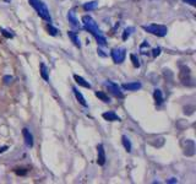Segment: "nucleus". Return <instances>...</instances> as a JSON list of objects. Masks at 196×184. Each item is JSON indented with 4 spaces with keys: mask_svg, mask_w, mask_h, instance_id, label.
Instances as JSON below:
<instances>
[{
    "mask_svg": "<svg viewBox=\"0 0 196 184\" xmlns=\"http://www.w3.org/2000/svg\"><path fill=\"white\" fill-rule=\"evenodd\" d=\"M97 163L99 166H104V163H106V151H104L102 144L97 146Z\"/></svg>",
    "mask_w": 196,
    "mask_h": 184,
    "instance_id": "423d86ee",
    "label": "nucleus"
},
{
    "mask_svg": "<svg viewBox=\"0 0 196 184\" xmlns=\"http://www.w3.org/2000/svg\"><path fill=\"white\" fill-rule=\"evenodd\" d=\"M126 57V49L125 48H114L112 50V58L114 63L116 64H121L125 60Z\"/></svg>",
    "mask_w": 196,
    "mask_h": 184,
    "instance_id": "20e7f679",
    "label": "nucleus"
},
{
    "mask_svg": "<svg viewBox=\"0 0 196 184\" xmlns=\"http://www.w3.org/2000/svg\"><path fill=\"white\" fill-rule=\"evenodd\" d=\"M22 135H23L26 145H27L28 147H32L33 146V136H32V134L30 133V130L27 128H23L22 129Z\"/></svg>",
    "mask_w": 196,
    "mask_h": 184,
    "instance_id": "0eeeda50",
    "label": "nucleus"
},
{
    "mask_svg": "<svg viewBox=\"0 0 196 184\" xmlns=\"http://www.w3.org/2000/svg\"><path fill=\"white\" fill-rule=\"evenodd\" d=\"M6 149H7L6 146H4V147H1V149H0V152H4V151H5Z\"/></svg>",
    "mask_w": 196,
    "mask_h": 184,
    "instance_id": "bb28decb",
    "label": "nucleus"
},
{
    "mask_svg": "<svg viewBox=\"0 0 196 184\" xmlns=\"http://www.w3.org/2000/svg\"><path fill=\"white\" fill-rule=\"evenodd\" d=\"M96 96L101 99V101H103L104 103H109L110 102V98L108 97V95H106L104 92H101V91H97L96 92Z\"/></svg>",
    "mask_w": 196,
    "mask_h": 184,
    "instance_id": "f3484780",
    "label": "nucleus"
},
{
    "mask_svg": "<svg viewBox=\"0 0 196 184\" xmlns=\"http://www.w3.org/2000/svg\"><path fill=\"white\" fill-rule=\"evenodd\" d=\"M68 36H69V38L72 41V43L76 46V47H78V48H81V42H80V38H78V36L75 33V32H72V31H69L68 32Z\"/></svg>",
    "mask_w": 196,
    "mask_h": 184,
    "instance_id": "4468645a",
    "label": "nucleus"
},
{
    "mask_svg": "<svg viewBox=\"0 0 196 184\" xmlns=\"http://www.w3.org/2000/svg\"><path fill=\"white\" fill-rule=\"evenodd\" d=\"M124 90H129V91H137V90H140L141 87H142V85H141V82H139V81H135V82H127V84H123V86H121Z\"/></svg>",
    "mask_w": 196,
    "mask_h": 184,
    "instance_id": "6e6552de",
    "label": "nucleus"
},
{
    "mask_svg": "<svg viewBox=\"0 0 196 184\" xmlns=\"http://www.w3.org/2000/svg\"><path fill=\"white\" fill-rule=\"evenodd\" d=\"M102 117L108 122H120V117H118L114 112H104Z\"/></svg>",
    "mask_w": 196,
    "mask_h": 184,
    "instance_id": "1a4fd4ad",
    "label": "nucleus"
},
{
    "mask_svg": "<svg viewBox=\"0 0 196 184\" xmlns=\"http://www.w3.org/2000/svg\"><path fill=\"white\" fill-rule=\"evenodd\" d=\"M168 183H177V179L175 178H171V179H169V180H167Z\"/></svg>",
    "mask_w": 196,
    "mask_h": 184,
    "instance_id": "a878e982",
    "label": "nucleus"
},
{
    "mask_svg": "<svg viewBox=\"0 0 196 184\" xmlns=\"http://www.w3.org/2000/svg\"><path fill=\"white\" fill-rule=\"evenodd\" d=\"M0 31H1V34H3L4 37H6V38H12V37H14V34H12L11 32H9V31H6L5 28H1Z\"/></svg>",
    "mask_w": 196,
    "mask_h": 184,
    "instance_id": "4be33fe9",
    "label": "nucleus"
},
{
    "mask_svg": "<svg viewBox=\"0 0 196 184\" xmlns=\"http://www.w3.org/2000/svg\"><path fill=\"white\" fill-rule=\"evenodd\" d=\"M142 28L145 31H147L148 33H152L154 36H158V37H164L168 33V28L162 25H148V26L143 25Z\"/></svg>",
    "mask_w": 196,
    "mask_h": 184,
    "instance_id": "7ed1b4c3",
    "label": "nucleus"
},
{
    "mask_svg": "<svg viewBox=\"0 0 196 184\" xmlns=\"http://www.w3.org/2000/svg\"><path fill=\"white\" fill-rule=\"evenodd\" d=\"M134 31H135L134 27H127V28H125L124 32H123V37H121V38H123V41H126V39L130 37V34H131Z\"/></svg>",
    "mask_w": 196,
    "mask_h": 184,
    "instance_id": "6ab92c4d",
    "label": "nucleus"
},
{
    "mask_svg": "<svg viewBox=\"0 0 196 184\" xmlns=\"http://www.w3.org/2000/svg\"><path fill=\"white\" fill-rule=\"evenodd\" d=\"M184 3H188L191 6H196V0H184Z\"/></svg>",
    "mask_w": 196,
    "mask_h": 184,
    "instance_id": "393cba45",
    "label": "nucleus"
},
{
    "mask_svg": "<svg viewBox=\"0 0 196 184\" xmlns=\"http://www.w3.org/2000/svg\"><path fill=\"white\" fill-rule=\"evenodd\" d=\"M82 23H83V27H85V30H87L91 34H92L95 38H96V41H97V43L99 44V46H106L107 44V39H106V37H104L103 34H102V31L99 30V27H98V25L96 23V21L91 17V16H88V15H85L83 17H82Z\"/></svg>",
    "mask_w": 196,
    "mask_h": 184,
    "instance_id": "f257e3e1",
    "label": "nucleus"
},
{
    "mask_svg": "<svg viewBox=\"0 0 196 184\" xmlns=\"http://www.w3.org/2000/svg\"><path fill=\"white\" fill-rule=\"evenodd\" d=\"M98 6V1L97 0H93V1H88L83 5V9L87 10V11H91V10H95L96 7Z\"/></svg>",
    "mask_w": 196,
    "mask_h": 184,
    "instance_id": "dca6fc26",
    "label": "nucleus"
},
{
    "mask_svg": "<svg viewBox=\"0 0 196 184\" xmlns=\"http://www.w3.org/2000/svg\"><path fill=\"white\" fill-rule=\"evenodd\" d=\"M74 79H75V81L80 85V86H82V87H85V88H91L92 87V85H91L88 81H86L85 79L82 77V76H80V75H74Z\"/></svg>",
    "mask_w": 196,
    "mask_h": 184,
    "instance_id": "9b49d317",
    "label": "nucleus"
},
{
    "mask_svg": "<svg viewBox=\"0 0 196 184\" xmlns=\"http://www.w3.org/2000/svg\"><path fill=\"white\" fill-rule=\"evenodd\" d=\"M47 30H48V32H49V34H51V36H57L58 34V28H55L53 25L51 23H48V26H47Z\"/></svg>",
    "mask_w": 196,
    "mask_h": 184,
    "instance_id": "aec40b11",
    "label": "nucleus"
},
{
    "mask_svg": "<svg viewBox=\"0 0 196 184\" xmlns=\"http://www.w3.org/2000/svg\"><path fill=\"white\" fill-rule=\"evenodd\" d=\"M104 85H106L108 88H109V91L112 92L113 95H115L116 97H119V98H121L123 97V92H121V90H120V86L118 85V84H114V82H112V81H106L104 82Z\"/></svg>",
    "mask_w": 196,
    "mask_h": 184,
    "instance_id": "39448f33",
    "label": "nucleus"
},
{
    "mask_svg": "<svg viewBox=\"0 0 196 184\" xmlns=\"http://www.w3.org/2000/svg\"><path fill=\"white\" fill-rule=\"evenodd\" d=\"M41 75H42V77L44 79L45 81H49V75H48V69H47V67L42 63L41 64Z\"/></svg>",
    "mask_w": 196,
    "mask_h": 184,
    "instance_id": "a211bd4d",
    "label": "nucleus"
},
{
    "mask_svg": "<svg viewBox=\"0 0 196 184\" xmlns=\"http://www.w3.org/2000/svg\"><path fill=\"white\" fill-rule=\"evenodd\" d=\"M130 58H131V60H133V64H134V67L135 68H140V60H139V58L135 55V54H131L130 55Z\"/></svg>",
    "mask_w": 196,
    "mask_h": 184,
    "instance_id": "412c9836",
    "label": "nucleus"
},
{
    "mask_svg": "<svg viewBox=\"0 0 196 184\" xmlns=\"http://www.w3.org/2000/svg\"><path fill=\"white\" fill-rule=\"evenodd\" d=\"M72 91H74V93H75V97H76V99L78 101V102H80L81 104H82V106L83 107H87V103H86V99H85V97L82 96V93H81V92L80 91H78L76 87H72Z\"/></svg>",
    "mask_w": 196,
    "mask_h": 184,
    "instance_id": "f8f14e48",
    "label": "nucleus"
},
{
    "mask_svg": "<svg viewBox=\"0 0 196 184\" xmlns=\"http://www.w3.org/2000/svg\"><path fill=\"white\" fill-rule=\"evenodd\" d=\"M68 20L74 27H80V22H78V20L76 19V14H75L74 10H70L68 12Z\"/></svg>",
    "mask_w": 196,
    "mask_h": 184,
    "instance_id": "9d476101",
    "label": "nucleus"
},
{
    "mask_svg": "<svg viewBox=\"0 0 196 184\" xmlns=\"http://www.w3.org/2000/svg\"><path fill=\"white\" fill-rule=\"evenodd\" d=\"M153 97H154V102L157 106H161V104L163 103V96H162V91L156 88L154 92H153Z\"/></svg>",
    "mask_w": 196,
    "mask_h": 184,
    "instance_id": "ddd939ff",
    "label": "nucleus"
},
{
    "mask_svg": "<svg viewBox=\"0 0 196 184\" xmlns=\"http://www.w3.org/2000/svg\"><path fill=\"white\" fill-rule=\"evenodd\" d=\"M3 80H4V82H5V84H10V82H11V80H12V77H11V76H9V75H5Z\"/></svg>",
    "mask_w": 196,
    "mask_h": 184,
    "instance_id": "b1692460",
    "label": "nucleus"
},
{
    "mask_svg": "<svg viewBox=\"0 0 196 184\" xmlns=\"http://www.w3.org/2000/svg\"><path fill=\"white\" fill-rule=\"evenodd\" d=\"M30 5L37 11V14L39 15V17L43 19L47 22H51V16L49 14V9L47 7V5L42 1V0H28Z\"/></svg>",
    "mask_w": 196,
    "mask_h": 184,
    "instance_id": "f03ea898",
    "label": "nucleus"
},
{
    "mask_svg": "<svg viewBox=\"0 0 196 184\" xmlns=\"http://www.w3.org/2000/svg\"><path fill=\"white\" fill-rule=\"evenodd\" d=\"M121 141H123V145H124V147H125V150L127 151V152H130L131 151V142H130V140H129V138L126 136V135H123L121 136Z\"/></svg>",
    "mask_w": 196,
    "mask_h": 184,
    "instance_id": "2eb2a0df",
    "label": "nucleus"
},
{
    "mask_svg": "<svg viewBox=\"0 0 196 184\" xmlns=\"http://www.w3.org/2000/svg\"><path fill=\"white\" fill-rule=\"evenodd\" d=\"M161 50H162V49H161L159 47H157V48H154V49L152 50V55H153L154 58H157V57H158V55L161 54Z\"/></svg>",
    "mask_w": 196,
    "mask_h": 184,
    "instance_id": "5701e85b",
    "label": "nucleus"
}]
</instances>
